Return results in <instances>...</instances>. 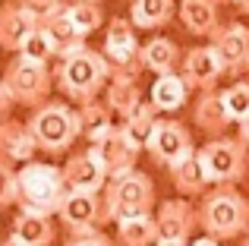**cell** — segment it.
Returning a JSON list of instances; mask_svg holds the SVG:
<instances>
[{
	"instance_id": "6da1fadb",
	"label": "cell",
	"mask_w": 249,
	"mask_h": 246,
	"mask_svg": "<svg viewBox=\"0 0 249 246\" xmlns=\"http://www.w3.org/2000/svg\"><path fill=\"white\" fill-rule=\"evenodd\" d=\"M110 82V70L107 60H104L101 51L82 48L70 51V54L57 57V70H54V86L67 95L73 105H89V101H98V95L107 88Z\"/></svg>"
},
{
	"instance_id": "7a4b0ae2",
	"label": "cell",
	"mask_w": 249,
	"mask_h": 246,
	"mask_svg": "<svg viewBox=\"0 0 249 246\" xmlns=\"http://www.w3.org/2000/svg\"><path fill=\"white\" fill-rule=\"evenodd\" d=\"M67 180L63 171L48 161H29L16 171V205L25 215L54 218L67 199Z\"/></svg>"
},
{
	"instance_id": "3957f363",
	"label": "cell",
	"mask_w": 249,
	"mask_h": 246,
	"mask_svg": "<svg viewBox=\"0 0 249 246\" xmlns=\"http://www.w3.org/2000/svg\"><path fill=\"white\" fill-rule=\"evenodd\" d=\"M199 228L214 240H233L249 230V199L237 186H214L199 202Z\"/></svg>"
},
{
	"instance_id": "277c9868",
	"label": "cell",
	"mask_w": 249,
	"mask_h": 246,
	"mask_svg": "<svg viewBox=\"0 0 249 246\" xmlns=\"http://www.w3.org/2000/svg\"><path fill=\"white\" fill-rule=\"evenodd\" d=\"M25 126H29L38 152H44V155H67L73 148V142L82 136L79 133V114L67 101H44L41 107L32 111Z\"/></svg>"
},
{
	"instance_id": "5b68a950",
	"label": "cell",
	"mask_w": 249,
	"mask_h": 246,
	"mask_svg": "<svg viewBox=\"0 0 249 246\" xmlns=\"http://www.w3.org/2000/svg\"><path fill=\"white\" fill-rule=\"evenodd\" d=\"M101 199H104L107 221L120 224V221H129V218H142V215H152L155 209V183L148 174L129 171L123 177L107 180Z\"/></svg>"
},
{
	"instance_id": "8992f818",
	"label": "cell",
	"mask_w": 249,
	"mask_h": 246,
	"mask_svg": "<svg viewBox=\"0 0 249 246\" xmlns=\"http://www.w3.org/2000/svg\"><path fill=\"white\" fill-rule=\"evenodd\" d=\"M104 60H107L110 76H123V79H136L142 76V44L136 38V29L129 19L114 16L107 22V32H104V48H101Z\"/></svg>"
},
{
	"instance_id": "52a82bcc",
	"label": "cell",
	"mask_w": 249,
	"mask_h": 246,
	"mask_svg": "<svg viewBox=\"0 0 249 246\" xmlns=\"http://www.w3.org/2000/svg\"><path fill=\"white\" fill-rule=\"evenodd\" d=\"M6 92L13 95V101L22 107H41L44 101H51V88H54V70L41 67V63H32L22 60V57H13L3 70V79Z\"/></svg>"
},
{
	"instance_id": "ba28073f",
	"label": "cell",
	"mask_w": 249,
	"mask_h": 246,
	"mask_svg": "<svg viewBox=\"0 0 249 246\" xmlns=\"http://www.w3.org/2000/svg\"><path fill=\"white\" fill-rule=\"evenodd\" d=\"M199 161L205 167V177L212 186H237L246 177L249 152L240 139L221 136V139H208L199 148Z\"/></svg>"
},
{
	"instance_id": "9c48e42d",
	"label": "cell",
	"mask_w": 249,
	"mask_h": 246,
	"mask_svg": "<svg viewBox=\"0 0 249 246\" xmlns=\"http://www.w3.org/2000/svg\"><path fill=\"white\" fill-rule=\"evenodd\" d=\"M57 218L63 221V228L70 230V237L76 234H91L107 221L101 193H67Z\"/></svg>"
},
{
	"instance_id": "30bf717a",
	"label": "cell",
	"mask_w": 249,
	"mask_h": 246,
	"mask_svg": "<svg viewBox=\"0 0 249 246\" xmlns=\"http://www.w3.org/2000/svg\"><path fill=\"white\" fill-rule=\"evenodd\" d=\"M180 76L183 82L189 86V92H218V82L224 76V63H221L218 51L212 44H199V48H189L183 54V63H180Z\"/></svg>"
},
{
	"instance_id": "8fae6325",
	"label": "cell",
	"mask_w": 249,
	"mask_h": 246,
	"mask_svg": "<svg viewBox=\"0 0 249 246\" xmlns=\"http://www.w3.org/2000/svg\"><path fill=\"white\" fill-rule=\"evenodd\" d=\"M148 155H152L155 164H164V167H174L177 161L189 158V155L196 152L193 145V133H189L186 126H183L180 120H158V126H155L152 133V142H148L145 148Z\"/></svg>"
},
{
	"instance_id": "7c38bea8",
	"label": "cell",
	"mask_w": 249,
	"mask_h": 246,
	"mask_svg": "<svg viewBox=\"0 0 249 246\" xmlns=\"http://www.w3.org/2000/svg\"><path fill=\"white\" fill-rule=\"evenodd\" d=\"M89 152L101 161V167L107 171V180L123 177V174L136 171V158H139V148L123 136L120 126H114L107 136H101L98 142H91Z\"/></svg>"
},
{
	"instance_id": "4fadbf2b",
	"label": "cell",
	"mask_w": 249,
	"mask_h": 246,
	"mask_svg": "<svg viewBox=\"0 0 249 246\" xmlns=\"http://www.w3.org/2000/svg\"><path fill=\"white\" fill-rule=\"evenodd\" d=\"M208 44L218 51L221 63H224V73L240 76V73L249 67V29H246L243 22L218 25Z\"/></svg>"
},
{
	"instance_id": "5bb4252c",
	"label": "cell",
	"mask_w": 249,
	"mask_h": 246,
	"mask_svg": "<svg viewBox=\"0 0 249 246\" xmlns=\"http://www.w3.org/2000/svg\"><path fill=\"white\" fill-rule=\"evenodd\" d=\"M155 224H158V240L189 243L196 224H199V211L193 209L189 199H167V202H161Z\"/></svg>"
},
{
	"instance_id": "9a60e30c",
	"label": "cell",
	"mask_w": 249,
	"mask_h": 246,
	"mask_svg": "<svg viewBox=\"0 0 249 246\" xmlns=\"http://www.w3.org/2000/svg\"><path fill=\"white\" fill-rule=\"evenodd\" d=\"M60 171H63V180H67L70 193H104V186H107V171L101 167V161L89 148L70 155Z\"/></svg>"
},
{
	"instance_id": "2e32d148",
	"label": "cell",
	"mask_w": 249,
	"mask_h": 246,
	"mask_svg": "<svg viewBox=\"0 0 249 246\" xmlns=\"http://www.w3.org/2000/svg\"><path fill=\"white\" fill-rule=\"evenodd\" d=\"M38 22H41V16L25 10L22 3H16V0L3 3L0 6V48L10 51V54H19V48L38 29Z\"/></svg>"
},
{
	"instance_id": "e0dca14e",
	"label": "cell",
	"mask_w": 249,
	"mask_h": 246,
	"mask_svg": "<svg viewBox=\"0 0 249 246\" xmlns=\"http://www.w3.org/2000/svg\"><path fill=\"white\" fill-rule=\"evenodd\" d=\"M35 139H32L29 126L19 120H3L0 123V158L10 161V164H29V161H35Z\"/></svg>"
},
{
	"instance_id": "ac0fdd59",
	"label": "cell",
	"mask_w": 249,
	"mask_h": 246,
	"mask_svg": "<svg viewBox=\"0 0 249 246\" xmlns=\"http://www.w3.org/2000/svg\"><path fill=\"white\" fill-rule=\"evenodd\" d=\"M193 120H196V126H199L208 139H221V136L233 126L231 117H227L224 101H221V92L199 95V98H196V105H193Z\"/></svg>"
},
{
	"instance_id": "d6986e66",
	"label": "cell",
	"mask_w": 249,
	"mask_h": 246,
	"mask_svg": "<svg viewBox=\"0 0 249 246\" xmlns=\"http://www.w3.org/2000/svg\"><path fill=\"white\" fill-rule=\"evenodd\" d=\"M180 63H183V51L177 48V41H170L164 35H155L142 44V67L148 73L158 76H170V73H180Z\"/></svg>"
},
{
	"instance_id": "ffe728a7",
	"label": "cell",
	"mask_w": 249,
	"mask_h": 246,
	"mask_svg": "<svg viewBox=\"0 0 249 246\" xmlns=\"http://www.w3.org/2000/svg\"><path fill=\"white\" fill-rule=\"evenodd\" d=\"M183 29L196 38H212L218 29V3L214 0H180L177 3Z\"/></svg>"
},
{
	"instance_id": "44dd1931",
	"label": "cell",
	"mask_w": 249,
	"mask_h": 246,
	"mask_svg": "<svg viewBox=\"0 0 249 246\" xmlns=\"http://www.w3.org/2000/svg\"><path fill=\"white\" fill-rule=\"evenodd\" d=\"M170 171V183H174V190L180 193V199H189V196H205L208 193V177H205V167H202L199 161V148H196L189 158L177 161L174 167H167Z\"/></svg>"
},
{
	"instance_id": "7402d4cb",
	"label": "cell",
	"mask_w": 249,
	"mask_h": 246,
	"mask_svg": "<svg viewBox=\"0 0 249 246\" xmlns=\"http://www.w3.org/2000/svg\"><path fill=\"white\" fill-rule=\"evenodd\" d=\"M38 25H41V29L48 32V38L54 41L57 57H63V54H70V51H76V48H82V44H85V38L76 32V25L70 22L67 3L57 6V10H51V13H44Z\"/></svg>"
},
{
	"instance_id": "603a6c76",
	"label": "cell",
	"mask_w": 249,
	"mask_h": 246,
	"mask_svg": "<svg viewBox=\"0 0 249 246\" xmlns=\"http://www.w3.org/2000/svg\"><path fill=\"white\" fill-rule=\"evenodd\" d=\"M148 101L158 114H177L183 105L189 101V86L183 82L180 73H170V76H158L152 82V92H148Z\"/></svg>"
},
{
	"instance_id": "cb8c5ba5",
	"label": "cell",
	"mask_w": 249,
	"mask_h": 246,
	"mask_svg": "<svg viewBox=\"0 0 249 246\" xmlns=\"http://www.w3.org/2000/svg\"><path fill=\"white\" fill-rule=\"evenodd\" d=\"M177 13V0H129V22L133 29L155 32L164 29Z\"/></svg>"
},
{
	"instance_id": "d4e9b609",
	"label": "cell",
	"mask_w": 249,
	"mask_h": 246,
	"mask_svg": "<svg viewBox=\"0 0 249 246\" xmlns=\"http://www.w3.org/2000/svg\"><path fill=\"white\" fill-rule=\"evenodd\" d=\"M104 105L110 107V114H117L120 120H126L136 107L142 105V88L136 79H123V76H110L107 88H104Z\"/></svg>"
},
{
	"instance_id": "484cf974",
	"label": "cell",
	"mask_w": 249,
	"mask_h": 246,
	"mask_svg": "<svg viewBox=\"0 0 249 246\" xmlns=\"http://www.w3.org/2000/svg\"><path fill=\"white\" fill-rule=\"evenodd\" d=\"M158 120L161 117H158V111L152 107V101H142V105L136 107L126 120H120V129H123V136H126L139 152H145L148 142H152L155 126H158Z\"/></svg>"
},
{
	"instance_id": "4316f807",
	"label": "cell",
	"mask_w": 249,
	"mask_h": 246,
	"mask_svg": "<svg viewBox=\"0 0 249 246\" xmlns=\"http://www.w3.org/2000/svg\"><path fill=\"white\" fill-rule=\"evenodd\" d=\"M10 237H16L22 246H51L54 243V224H51V218L19 211L16 221H13Z\"/></svg>"
},
{
	"instance_id": "83f0119b",
	"label": "cell",
	"mask_w": 249,
	"mask_h": 246,
	"mask_svg": "<svg viewBox=\"0 0 249 246\" xmlns=\"http://www.w3.org/2000/svg\"><path fill=\"white\" fill-rule=\"evenodd\" d=\"M76 114H79V133L89 139V145H91V142H98L101 136H107L110 129L117 126L110 107L104 105L101 98L89 101V105H82V107H76Z\"/></svg>"
},
{
	"instance_id": "f1b7e54d",
	"label": "cell",
	"mask_w": 249,
	"mask_h": 246,
	"mask_svg": "<svg viewBox=\"0 0 249 246\" xmlns=\"http://www.w3.org/2000/svg\"><path fill=\"white\" fill-rule=\"evenodd\" d=\"M117 240H120V246H155L158 243V224H155V215H142V218L120 221L117 224Z\"/></svg>"
},
{
	"instance_id": "f546056e",
	"label": "cell",
	"mask_w": 249,
	"mask_h": 246,
	"mask_svg": "<svg viewBox=\"0 0 249 246\" xmlns=\"http://www.w3.org/2000/svg\"><path fill=\"white\" fill-rule=\"evenodd\" d=\"M67 13H70V22L76 25V32H79L82 38L95 35L104 25L101 3H91V0H73V3H67Z\"/></svg>"
},
{
	"instance_id": "4dcf8cb0",
	"label": "cell",
	"mask_w": 249,
	"mask_h": 246,
	"mask_svg": "<svg viewBox=\"0 0 249 246\" xmlns=\"http://www.w3.org/2000/svg\"><path fill=\"white\" fill-rule=\"evenodd\" d=\"M16 57H22V60H32V63H41V67H51V60L57 57V48H54V41L48 38V32L38 25V29L32 32L29 38H25V44L19 48Z\"/></svg>"
},
{
	"instance_id": "1f68e13d",
	"label": "cell",
	"mask_w": 249,
	"mask_h": 246,
	"mask_svg": "<svg viewBox=\"0 0 249 246\" xmlns=\"http://www.w3.org/2000/svg\"><path fill=\"white\" fill-rule=\"evenodd\" d=\"M221 101H224L227 107V117L231 123H243L249 117V82H233V86H227L224 92H221Z\"/></svg>"
},
{
	"instance_id": "d6a6232c",
	"label": "cell",
	"mask_w": 249,
	"mask_h": 246,
	"mask_svg": "<svg viewBox=\"0 0 249 246\" xmlns=\"http://www.w3.org/2000/svg\"><path fill=\"white\" fill-rule=\"evenodd\" d=\"M16 205V167L0 158V211Z\"/></svg>"
},
{
	"instance_id": "836d02e7",
	"label": "cell",
	"mask_w": 249,
	"mask_h": 246,
	"mask_svg": "<svg viewBox=\"0 0 249 246\" xmlns=\"http://www.w3.org/2000/svg\"><path fill=\"white\" fill-rule=\"evenodd\" d=\"M67 246H114V240H110V237H104L101 230H91V234H76V237H70Z\"/></svg>"
},
{
	"instance_id": "e575fe53",
	"label": "cell",
	"mask_w": 249,
	"mask_h": 246,
	"mask_svg": "<svg viewBox=\"0 0 249 246\" xmlns=\"http://www.w3.org/2000/svg\"><path fill=\"white\" fill-rule=\"evenodd\" d=\"M16 3H22L25 10L38 13V16H44V13H51V10H57V6L70 3V0H16Z\"/></svg>"
},
{
	"instance_id": "d590c367",
	"label": "cell",
	"mask_w": 249,
	"mask_h": 246,
	"mask_svg": "<svg viewBox=\"0 0 249 246\" xmlns=\"http://www.w3.org/2000/svg\"><path fill=\"white\" fill-rule=\"evenodd\" d=\"M16 107V101H13V95L6 92V86L0 82V123L3 120H10V111Z\"/></svg>"
},
{
	"instance_id": "8d00e7d4",
	"label": "cell",
	"mask_w": 249,
	"mask_h": 246,
	"mask_svg": "<svg viewBox=\"0 0 249 246\" xmlns=\"http://www.w3.org/2000/svg\"><path fill=\"white\" fill-rule=\"evenodd\" d=\"M237 139L243 142V145H246V152H249V117H246L243 123H240V133H237Z\"/></svg>"
},
{
	"instance_id": "74e56055",
	"label": "cell",
	"mask_w": 249,
	"mask_h": 246,
	"mask_svg": "<svg viewBox=\"0 0 249 246\" xmlns=\"http://www.w3.org/2000/svg\"><path fill=\"white\" fill-rule=\"evenodd\" d=\"M189 246H221L214 237H199V240H189Z\"/></svg>"
},
{
	"instance_id": "f35d334b",
	"label": "cell",
	"mask_w": 249,
	"mask_h": 246,
	"mask_svg": "<svg viewBox=\"0 0 249 246\" xmlns=\"http://www.w3.org/2000/svg\"><path fill=\"white\" fill-rule=\"evenodd\" d=\"M0 246H22V243H19L16 237H3V240H0Z\"/></svg>"
},
{
	"instance_id": "ab89813d",
	"label": "cell",
	"mask_w": 249,
	"mask_h": 246,
	"mask_svg": "<svg viewBox=\"0 0 249 246\" xmlns=\"http://www.w3.org/2000/svg\"><path fill=\"white\" fill-rule=\"evenodd\" d=\"M237 10H240V13H246V16H249V0H237Z\"/></svg>"
},
{
	"instance_id": "60d3db41",
	"label": "cell",
	"mask_w": 249,
	"mask_h": 246,
	"mask_svg": "<svg viewBox=\"0 0 249 246\" xmlns=\"http://www.w3.org/2000/svg\"><path fill=\"white\" fill-rule=\"evenodd\" d=\"M155 246H189V243H174V240H158Z\"/></svg>"
},
{
	"instance_id": "b9f144b4",
	"label": "cell",
	"mask_w": 249,
	"mask_h": 246,
	"mask_svg": "<svg viewBox=\"0 0 249 246\" xmlns=\"http://www.w3.org/2000/svg\"><path fill=\"white\" fill-rule=\"evenodd\" d=\"M214 3H218V6H221V3H227V6H237V0H214Z\"/></svg>"
},
{
	"instance_id": "7bdbcfd3",
	"label": "cell",
	"mask_w": 249,
	"mask_h": 246,
	"mask_svg": "<svg viewBox=\"0 0 249 246\" xmlns=\"http://www.w3.org/2000/svg\"><path fill=\"white\" fill-rule=\"evenodd\" d=\"M243 246H249V230H246V243H243Z\"/></svg>"
},
{
	"instance_id": "ee69618b",
	"label": "cell",
	"mask_w": 249,
	"mask_h": 246,
	"mask_svg": "<svg viewBox=\"0 0 249 246\" xmlns=\"http://www.w3.org/2000/svg\"><path fill=\"white\" fill-rule=\"evenodd\" d=\"M91 3H104V0H91Z\"/></svg>"
},
{
	"instance_id": "f6af8a7d",
	"label": "cell",
	"mask_w": 249,
	"mask_h": 246,
	"mask_svg": "<svg viewBox=\"0 0 249 246\" xmlns=\"http://www.w3.org/2000/svg\"><path fill=\"white\" fill-rule=\"evenodd\" d=\"M246 73H249V67H246Z\"/></svg>"
}]
</instances>
